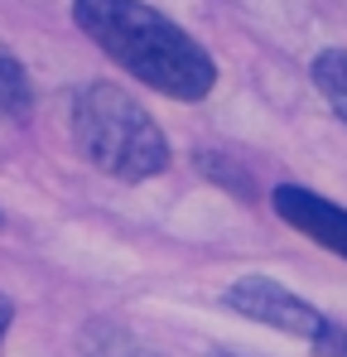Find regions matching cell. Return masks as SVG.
<instances>
[{
	"instance_id": "1",
	"label": "cell",
	"mask_w": 347,
	"mask_h": 357,
	"mask_svg": "<svg viewBox=\"0 0 347 357\" xmlns=\"http://www.w3.org/2000/svg\"><path fill=\"white\" fill-rule=\"evenodd\" d=\"M72 20L111 63L174 102H203L217 87L213 54L145 0H72Z\"/></svg>"
},
{
	"instance_id": "2",
	"label": "cell",
	"mask_w": 347,
	"mask_h": 357,
	"mask_svg": "<svg viewBox=\"0 0 347 357\" xmlns=\"http://www.w3.org/2000/svg\"><path fill=\"white\" fill-rule=\"evenodd\" d=\"M72 140L87 165H97L121 183H140L169 169L164 130L116 82H87L72 97Z\"/></svg>"
},
{
	"instance_id": "3",
	"label": "cell",
	"mask_w": 347,
	"mask_h": 357,
	"mask_svg": "<svg viewBox=\"0 0 347 357\" xmlns=\"http://www.w3.org/2000/svg\"><path fill=\"white\" fill-rule=\"evenodd\" d=\"M222 304L236 309V314H246V319H256V324H270L275 333H289V338H314L323 328V314L309 299H299L294 290H285L280 280H265V275L231 280Z\"/></svg>"
},
{
	"instance_id": "4",
	"label": "cell",
	"mask_w": 347,
	"mask_h": 357,
	"mask_svg": "<svg viewBox=\"0 0 347 357\" xmlns=\"http://www.w3.org/2000/svg\"><path fill=\"white\" fill-rule=\"evenodd\" d=\"M270 203H275V213L285 218L294 232H304L309 241L338 251V256L347 261V208L328 203L323 193L299 188V183H280V188L270 193Z\"/></svg>"
},
{
	"instance_id": "5",
	"label": "cell",
	"mask_w": 347,
	"mask_h": 357,
	"mask_svg": "<svg viewBox=\"0 0 347 357\" xmlns=\"http://www.w3.org/2000/svg\"><path fill=\"white\" fill-rule=\"evenodd\" d=\"M309 77L323 92V102L338 112V121L347 126V54L343 49H323L318 59L309 63Z\"/></svg>"
},
{
	"instance_id": "6",
	"label": "cell",
	"mask_w": 347,
	"mask_h": 357,
	"mask_svg": "<svg viewBox=\"0 0 347 357\" xmlns=\"http://www.w3.org/2000/svg\"><path fill=\"white\" fill-rule=\"evenodd\" d=\"M29 107H34L29 77H24L20 59L0 44V116H29Z\"/></svg>"
},
{
	"instance_id": "7",
	"label": "cell",
	"mask_w": 347,
	"mask_h": 357,
	"mask_svg": "<svg viewBox=\"0 0 347 357\" xmlns=\"http://www.w3.org/2000/svg\"><path fill=\"white\" fill-rule=\"evenodd\" d=\"M309 343H314V353H318V357H347V324L323 319V328H318Z\"/></svg>"
},
{
	"instance_id": "8",
	"label": "cell",
	"mask_w": 347,
	"mask_h": 357,
	"mask_svg": "<svg viewBox=\"0 0 347 357\" xmlns=\"http://www.w3.org/2000/svg\"><path fill=\"white\" fill-rule=\"evenodd\" d=\"M10 319H15V304H10V295L0 290V338L10 333Z\"/></svg>"
}]
</instances>
